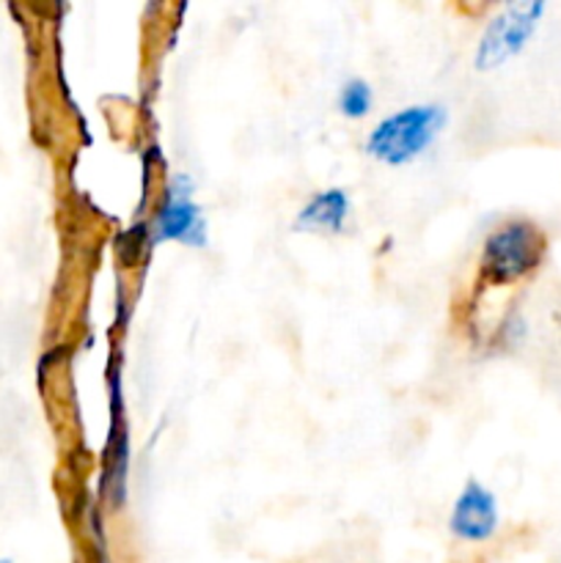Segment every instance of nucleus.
I'll use <instances>...</instances> for the list:
<instances>
[{"label":"nucleus","instance_id":"39448f33","mask_svg":"<svg viewBox=\"0 0 561 563\" xmlns=\"http://www.w3.org/2000/svg\"><path fill=\"white\" fill-rule=\"evenodd\" d=\"M501 506L493 489L484 487L479 478H468L465 487L451 504L449 531L465 544H484L498 533Z\"/></svg>","mask_w":561,"mask_h":563},{"label":"nucleus","instance_id":"6e6552de","mask_svg":"<svg viewBox=\"0 0 561 563\" xmlns=\"http://www.w3.org/2000/svg\"><path fill=\"white\" fill-rule=\"evenodd\" d=\"M372 108H374V88L372 82L363 80V77H346V80L339 86V91H336V110H339L344 119L361 121L366 119Z\"/></svg>","mask_w":561,"mask_h":563},{"label":"nucleus","instance_id":"f03ea898","mask_svg":"<svg viewBox=\"0 0 561 563\" xmlns=\"http://www.w3.org/2000/svg\"><path fill=\"white\" fill-rule=\"evenodd\" d=\"M446 124H449V110H446V104H405V108L383 115L372 126L363 148L377 163L391 165V168H402V165L416 163L438 141Z\"/></svg>","mask_w":561,"mask_h":563},{"label":"nucleus","instance_id":"7ed1b4c3","mask_svg":"<svg viewBox=\"0 0 561 563\" xmlns=\"http://www.w3.org/2000/svg\"><path fill=\"white\" fill-rule=\"evenodd\" d=\"M544 14H548V3L542 0H515V3L501 5L484 25L473 66L479 71H493L517 58L537 36Z\"/></svg>","mask_w":561,"mask_h":563},{"label":"nucleus","instance_id":"1a4fd4ad","mask_svg":"<svg viewBox=\"0 0 561 563\" xmlns=\"http://www.w3.org/2000/svg\"><path fill=\"white\" fill-rule=\"evenodd\" d=\"M0 563H14V559H0Z\"/></svg>","mask_w":561,"mask_h":563},{"label":"nucleus","instance_id":"0eeeda50","mask_svg":"<svg viewBox=\"0 0 561 563\" xmlns=\"http://www.w3.org/2000/svg\"><path fill=\"white\" fill-rule=\"evenodd\" d=\"M352 214V198L344 187H324L311 192L295 214V231L306 234H341Z\"/></svg>","mask_w":561,"mask_h":563},{"label":"nucleus","instance_id":"f257e3e1","mask_svg":"<svg viewBox=\"0 0 561 563\" xmlns=\"http://www.w3.org/2000/svg\"><path fill=\"white\" fill-rule=\"evenodd\" d=\"M544 253H548V236L534 220H504L484 236L479 253V280L487 289L520 284L542 267Z\"/></svg>","mask_w":561,"mask_h":563},{"label":"nucleus","instance_id":"20e7f679","mask_svg":"<svg viewBox=\"0 0 561 563\" xmlns=\"http://www.w3.org/2000/svg\"><path fill=\"white\" fill-rule=\"evenodd\" d=\"M148 234L154 242H179L187 247L207 245V218L193 198V181L176 174L168 181L157 212L148 220Z\"/></svg>","mask_w":561,"mask_h":563},{"label":"nucleus","instance_id":"423d86ee","mask_svg":"<svg viewBox=\"0 0 561 563\" xmlns=\"http://www.w3.org/2000/svg\"><path fill=\"white\" fill-rule=\"evenodd\" d=\"M110 440L105 449V473H102V493L108 498L110 509H121L127 495V467H130V443H127L124 427V405H121V379L116 368H110Z\"/></svg>","mask_w":561,"mask_h":563}]
</instances>
